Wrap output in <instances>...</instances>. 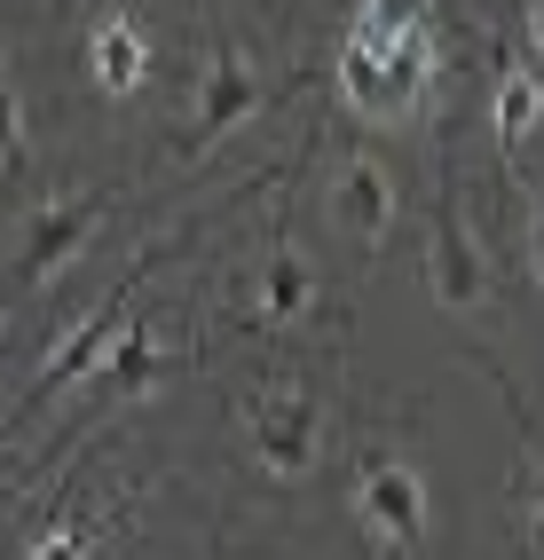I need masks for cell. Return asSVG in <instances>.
Returning a JSON list of instances; mask_svg holds the SVG:
<instances>
[{
    "mask_svg": "<svg viewBox=\"0 0 544 560\" xmlns=\"http://www.w3.org/2000/svg\"><path fill=\"white\" fill-rule=\"evenodd\" d=\"M340 88L347 110L371 127H403L434 88V24L411 0H363L340 40Z\"/></svg>",
    "mask_w": 544,
    "mask_h": 560,
    "instance_id": "6da1fadb",
    "label": "cell"
},
{
    "mask_svg": "<svg viewBox=\"0 0 544 560\" xmlns=\"http://www.w3.org/2000/svg\"><path fill=\"white\" fill-rule=\"evenodd\" d=\"M355 513H363V529H371L387 552H418L426 545V481H418V466L371 458L363 481H355Z\"/></svg>",
    "mask_w": 544,
    "mask_h": 560,
    "instance_id": "7a4b0ae2",
    "label": "cell"
},
{
    "mask_svg": "<svg viewBox=\"0 0 544 560\" xmlns=\"http://www.w3.org/2000/svg\"><path fill=\"white\" fill-rule=\"evenodd\" d=\"M245 434H252V451H261L276 474H300L316 458V402L308 395H252L245 402Z\"/></svg>",
    "mask_w": 544,
    "mask_h": 560,
    "instance_id": "3957f363",
    "label": "cell"
},
{
    "mask_svg": "<svg viewBox=\"0 0 544 560\" xmlns=\"http://www.w3.org/2000/svg\"><path fill=\"white\" fill-rule=\"evenodd\" d=\"M252 110H261V80H252L237 56H213V63H205V80H198V119H190V142H181V151L205 159L229 127L252 119Z\"/></svg>",
    "mask_w": 544,
    "mask_h": 560,
    "instance_id": "277c9868",
    "label": "cell"
},
{
    "mask_svg": "<svg viewBox=\"0 0 544 560\" xmlns=\"http://www.w3.org/2000/svg\"><path fill=\"white\" fill-rule=\"evenodd\" d=\"M103 190H87V198H63V206H48L40 221H32V245H24V284H40V277H56L71 253L87 245V230L103 221Z\"/></svg>",
    "mask_w": 544,
    "mask_h": 560,
    "instance_id": "5b68a950",
    "label": "cell"
},
{
    "mask_svg": "<svg viewBox=\"0 0 544 560\" xmlns=\"http://www.w3.org/2000/svg\"><path fill=\"white\" fill-rule=\"evenodd\" d=\"M434 292H442V308H474L489 292V277H482L474 245H465V221H458L450 198L434 206Z\"/></svg>",
    "mask_w": 544,
    "mask_h": 560,
    "instance_id": "8992f818",
    "label": "cell"
},
{
    "mask_svg": "<svg viewBox=\"0 0 544 560\" xmlns=\"http://www.w3.org/2000/svg\"><path fill=\"white\" fill-rule=\"evenodd\" d=\"M87 63H95L103 95H134L142 80H151V40H142L134 16H103L95 40H87Z\"/></svg>",
    "mask_w": 544,
    "mask_h": 560,
    "instance_id": "52a82bcc",
    "label": "cell"
},
{
    "mask_svg": "<svg viewBox=\"0 0 544 560\" xmlns=\"http://www.w3.org/2000/svg\"><path fill=\"white\" fill-rule=\"evenodd\" d=\"M340 213L355 221V230H363V253H379L387 245V230H394V182L371 166V159H355L347 174H340Z\"/></svg>",
    "mask_w": 544,
    "mask_h": 560,
    "instance_id": "ba28073f",
    "label": "cell"
},
{
    "mask_svg": "<svg viewBox=\"0 0 544 560\" xmlns=\"http://www.w3.org/2000/svg\"><path fill=\"white\" fill-rule=\"evenodd\" d=\"M119 324H127V316H119V301H111V308H95V316H87L80 331H71V340H63L56 355H48V371H40V395H56V387H80L87 371L103 363V348L119 340Z\"/></svg>",
    "mask_w": 544,
    "mask_h": 560,
    "instance_id": "9c48e42d",
    "label": "cell"
},
{
    "mask_svg": "<svg viewBox=\"0 0 544 560\" xmlns=\"http://www.w3.org/2000/svg\"><path fill=\"white\" fill-rule=\"evenodd\" d=\"M316 301V277H308V260L293 245H276L269 253V269H261V308H252V324H300Z\"/></svg>",
    "mask_w": 544,
    "mask_h": 560,
    "instance_id": "30bf717a",
    "label": "cell"
},
{
    "mask_svg": "<svg viewBox=\"0 0 544 560\" xmlns=\"http://www.w3.org/2000/svg\"><path fill=\"white\" fill-rule=\"evenodd\" d=\"M111 348H119L111 363H95V371H87L95 387H119V395H142L151 380H166V355H158L151 340H142V324H119V340H111Z\"/></svg>",
    "mask_w": 544,
    "mask_h": 560,
    "instance_id": "8fae6325",
    "label": "cell"
},
{
    "mask_svg": "<svg viewBox=\"0 0 544 560\" xmlns=\"http://www.w3.org/2000/svg\"><path fill=\"white\" fill-rule=\"evenodd\" d=\"M529 127H536V71H505V88H497V142L513 151Z\"/></svg>",
    "mask_w": 544,
    "mask_h": 560,
    "instance_id": "7c38bea8",
    "label": "cell"
},
{
    "mask_svg": "<svg viewBox=\"0 0 544 560\" xmlns=\"http://www.w3.org/2000/svg\"><path fill=\"white\" fill-rule=\"evenodd\" d=\"M0 159L24 166V110H16V88L0 80Z\"/></svg>",
    "mask_w": 544,
    "mask_h": 560,
    "instance_id": "4fadbf2b",
    "label": "cell"
},
{
    "mask_svg": "<svg viewBox=\"0 0 544 560\" xmlns=\"http://www.w3.org/2000/svg\"><path fill=\"white\" fill-rule=\"evenodd\" d=\"M87 545H95V537H80V529H48L32 552H87Z\"/></svg>",
    "mask_w": 544,
    "mask_h": 560,
    "instance_id": "5bb4252c",
    "label": "cell"
},
{
    "mask_svg": "<svg viewBox=\"0 0 544 560\" xmlns=\"http://www.w3.org/2000/svg\"><path fill=\"white\" fill-rule=\"evenodd\" d=\"M0 410H9V395H0Z\"/></svg>",
    "mask_w": 544,
    "mask_h": 560,
    "instance_id": "9a60e30c",
    "label": "cell"
}]
</instances>
